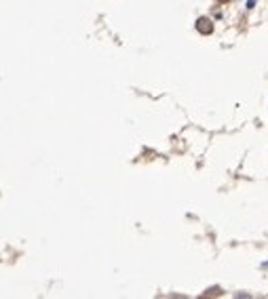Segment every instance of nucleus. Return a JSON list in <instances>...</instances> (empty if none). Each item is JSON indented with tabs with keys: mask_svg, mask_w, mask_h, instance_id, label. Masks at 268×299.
<instances>
[{
	"mask_svg": "<svg viewBox=\"0 0 268 299\" xmlns=\"http://www.w3.org/2000/svg\"><path fill=\"white\" fill-rule=\"evenodd\" d=\"M197 30H199L201 34H211V32H213V24H211V19L201 17L199 22H197Z\"/></svg>",
	"mask_w": 268,
	"mask_h": 299,
	"instance_id": "1",
	"label": "nucleus"
},
{
	"mask_svg": "<svg viewBox=\"0 0 268 299\" xmlns=\"http://www.w3.org/2000/svg\"><path fill=\"white\" fill-rule=\"evenodd\" d=\"M220 3H230V0H220Z\"/></svg>",
	"mask_w": 268,
	"mask_h": 299,
	"instance_id": "2",
	"label": "nucleus"
}]
</instances>
